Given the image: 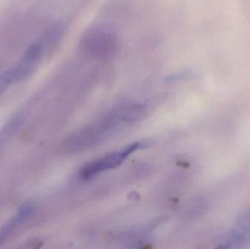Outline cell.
<instances>
[{
	"mask_svg": "<svg viewBox=\"0 0 250 249\" xmlns=\"http://www.w3.org/2000/svg\"><path fill=\"white\" fill-rule=\"evenodd\" d=\"M250 244V207L239 215L220 247L222 248L242 249Z\"/></svg>",
	"mask_w": 250,
	"mask_h": 249,
	"instance_id": "cell-3",
	"label": "cell"
},
{
	"mask_svg": "<svg viewBox=\"0 0 250 249\" xmlns=\"http://www.w3.org/2000/svg\"><path fill=\"white\" fill-rule=\"evenodd\" d=\"M13 83V75L11 70L6 72L0 76V96L5 92L10 83Z\"/></svg>",
	"mask_w": 250,
	"mask_h": 249,
	"instance_id": "cell-6",
	"label": "cell"
},
{
	"mask_svg": "<svg viewBox=\"0 0 250 249\" xmlns=\"http://www.w3.org/2000/svg\"><path fill=\"white\" fill-rule=\"evenodd\" d=\"M117 39L112 32L95 28L86 32L80 43L82 54L93 60H108L115 54Z\"/></svg>",
	"mask_w": 250,
	"mask_h": 249,
	"instance_id": "cell-1",
	"label": "cell"
},
{
	"mask_svg": "<svg viewBox=\"0 0 250 249\" xmlns=\"http://www.w3.org/2000/svg\"><path fill=\"white\" fill-rule=\"evenodd\" d=\"M45 47L43 42L41 41L28 48L17 66L11 70L13 83L21 81L33 72L43 54Z\"/></svg>",
	"mask_w": 250,
	"mask_h": 249,
	"instance_id": "cell-4",
	"label": "cell"
},
{
	"mask_svg": "<svg viewBox=\"0 0 250 249\" xmlns=\"http://www.w3.org/2000/svg\"><path fill=\"white\" fill-rule=\"evenodd\" d=\"M32 212H33V207L31 205L26 204L22 206L19 209L16 216L5 226L3 227L0 230V244L2 243L10 235L12 231L18 225H21L24 221H26L32 215Z\"/></svg>",
	"mask_w": 250,
	"mask_h": 249,
	"instance_id": "cell-5",
	"label": "cell"
},
{
	"mask_svg": "<svg viewBox=\"0 0 250 249\" xmlns=\"http://www.w3.org/2000/svg\"><path fill=\"white\" fill-rule=\"evenodd\" d=\"M148 146L149 143L148 142H135L125 148L123 151L103 156L102 158H100L83 167L81 171V176L85 179H88L100 172L117 168L124 162L130 153H133L138 149H145Z\"/></svg>",
	"mask_w": 250,
	"mask_h": 249,
	"instance_id": "cell-2",
	"label": "cell"
}]
</instances>
